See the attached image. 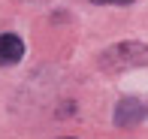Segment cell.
Masks as SVG:
<instances>
[{"label": "cell", "instance_id": "cell-1", "mask_svg": "<svg viewBox=\"0 0 148 139\" xmlns=\"http://www.w3.org/2000/svg\"><path fill=\"white\" fill-rule=\"evenodd\" d=\"M142 64H148V45H142V42L112 45V49H106L103 58H100V67L109 70V73H121L127 67H142Z\"/></svg>", "mask_w": 148, "mask_h": 139}, {"label": "cell", "instance_id": "cell-2", "mask_svg": "<svg viewBox=\"0 0 148 139\" xmlns=\"http://www.w3.org/2000/svg\"><path fill=\"white\" fill-rule=\"evenodd\" d=\"M148 115V109H145V103H139V100H121L118 103V109H115V124L118 127H136L139 121Z\"/></svg>", "mask_w": 148, "mask_h": 139}, {"label": "cell", "instance_id": "cell-3", "mask_svg": "<svg viewBox=\"0 0 148 139\" xmlns=\"http://www.w3.org/2000/svg\"><path fill=\"white\" fill-rule=\"evenodd\" d=\"M24 55V42L15 34H0V67H12Z\"/></svg>", "mask_w": 148, "mask_h": 139}, {"label": "cell", "instance_id": "cell-4", "mask_svg": "<svg viewBox=\"0 0 148 139\" xmlns=\"http://www.w3.org/2000/svg\"><path fill=\"white\" fill-rule=\"evenodd\" d=\"M91 3H100V6H112V3H130V0H91Z\"/></svg>", "mask_w": 148, "mask_h": 139}, {"label": "cell", "instance_id": "cell-5", "mask_svg": "<svg viewBox=\"0 0 148 139\" xmlns=\"http://www.w3.org/2000/svg\"><path fill=\"white\" fill-rule=\"evenodd\" d=\"M30 3H39V0H30Z\"/></svg>", "mask_w": 148, "mask_h": 139}, {"label": "cell", "instance_id": "cell-6", "mask_svg": "<svg viewBox=\"0 0 148 139\" xmlns=\"http://www.w3.org/2000/svg\"><path fill=\"white\" fill-rule=\"evenodd\" d=\"M66 139H73V136H66Z\"/></svg>", "mask_w": 148, "mask_h": 139}]
</instances>
